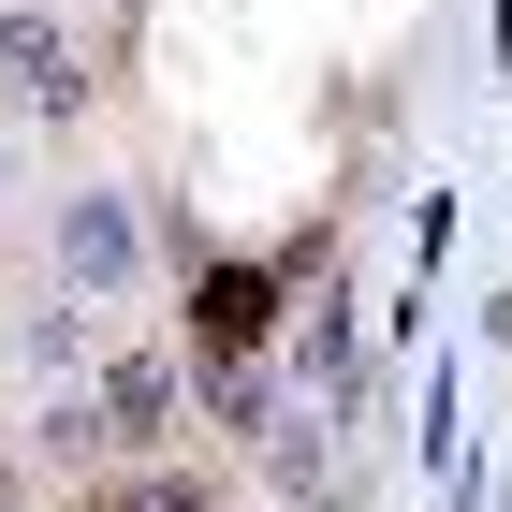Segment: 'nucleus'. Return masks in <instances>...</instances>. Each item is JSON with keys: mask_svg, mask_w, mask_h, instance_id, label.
Wrapping results in <instances>:
<instances>
[{"mask_svg": "<svg viewBox=\"0 0 512 512\" xmlns=\"http://www.w3.org/2000/svg\"><path fill=\"white\" fill-rule=\"evenodd\" d=\"M74 512H220V483L205 469H103Z\"/></svg>", "mask_w": 512, "mask_h": 512, "instance_id": "obj_6", "label": "nucleus"}, {"mask_svg": "<svg viewBox=\"0 0 512 512\" xmlns=\"http://www.w3.org/2000/svg\"><path fill=\"white\" fill-rule=\"evenodd\" d=\"M59 278H74V293H132V278H147V220H132L118 191H74L59 205Z\"/></svg>", "mask_w": 512, "mask_h": 512, "instance_id": "obj_3", "label": "nucleus"}, {"mask_svg": "<svg viewBox=\"0 0 512 512\" xmlns=\"http://www.w3.org/2000/svg\"><path fill=\"white\" fill-rule=\"evenodd\" d=\"M191 410L264 439V425H278V366H264V352H191Z\"/></svg>", "mask_w": 512, "mask_h": 512, "instance_id": "obj_5", "label": "nucleus"}, {"mask_svg": "<svg viewBox=\"0 0 512 512\" xmlns=\"http://www.w3.org/2000/svg\"><path fill=\"white\" fill-rule=\"evenodd\" d=\"M88 395H103V439H118L132 469H161V454H176V425H191V352H118Z\"/></svg>", "mask_w": 512, "mask_h": 512, "instance_id": "obj_1", "label": "nucleus"}, {"mask_svg": "<svg viewBox=\"0 0 512 512\" xmlns=\"http://www.w3.org/2000/svg\"><path fill=\"white\" fill-rule=\"evenodd\" d=\"M118 15H132V0H118Z\"/></svg>", "mask_w": 512, "mask_h": 512, "instance_id": "obj_9", "label": "nucleus"}, {"mask_svg": "<svg viewBox=\"0 0 512 512\" xmlns=\"http://www.w3.org/2000/svg\"><path fill=\"white\" fill-rule=\"evenodd\" d=\"M322 439H337V425H322V410H278V425H264V483H293V498H308V469H322Z\"/></svg>", "mask_w": 512, "mask_h": 512, "instance_id": "obj_7", "label": "nucleus"}, {"mask_svg": "<svg viewBox=\"0 0 512 512\" xmlns=\"http://www.w3.org/2000/svg\"><path fill=\"white\" fill-rule=\"evenodd\" d=\"M0 512H15V454H0Z\"/></svg>", "mask_w": 512, "mask_h": 512, "instance_id": "obj_8", "label": "nucleus"}, {"mask_svg": "<svg viewBox=\"0 0 512 512\" xmlns=\"http://www.w3.org/2000/svg\"><path fill=\"white\" fill-rule=\"evenodd\" d=\"M278 337V278L264 264H191V352H264Z\"/></svg>", "mask_w": 512, "mask_h": 512, "instance_id": "obj_4", "label": "nucleus"}, {"mask_svg": "<svg viewBox=\"0 0 512 512\" xmlns=\"http://www.w3.org/2000/svg\"><path fill=\"white\" fill-rule=\"evenodd\" d=\"M0 103H30V118H74L88 103V59H74V30L44 0H0Z\"/></svg>", "mask_w": 512, "mask_h": 512, "instance_id": "obj_2", "label": "nucleus"}]
</instances>
